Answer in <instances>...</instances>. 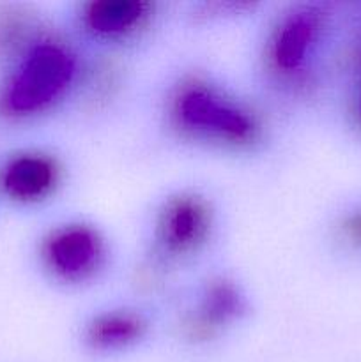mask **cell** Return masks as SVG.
Listing matches in <instances>:
<instances>
[{"label": "cell", "mask_w": 361, "mask_h": 362, "mask_svg": "<svg viewBox=\"0 0 361 362\" xmlns=\"http://www.w3.org/2000/svg\"><path fill=\"white\" fill-rule=\"evenodd\" d=\"M149 322L142 313L127 308L106 310L94 315L84 329V339L94 352L112 354L137 345L145 338Z\"/></svg>", "instance_id": "9c48e42d"}, {"label": "cell", "mask_w": 361, "mask_h": 362, "mask_svg": "<svg viewBox=\"0 0 361 362\" xmlns=\"http://www.w3.org/2000/svg\"><path fill=\"white\" fill-rule=\"evenodd\" d=\"M328 27V14L319 6H296L276 20L265 42V62L283 83H299L308 76L311 60Z\"/></svg>", "instance_id": "3957f363"}, {"label": "cell", "mask_w": 361, "mask_h": 362, "mask_svg": "<svg viewBox=\"0 0 361 362\" xmlns=\"http://www.w3.org/2000/svg\"><path fill=\"white\" fill-rule=\"evenodd\" d=\"M62 179V165L55 156L45 151H21L0 168V191L14 204L35 205L52 198Z\"/></svg>", "instance_id": "8992f818"}, {"label": "cell", "mask_w": 361, "mask_h": 362, "mask_svg": "<svg viewBox=\"0 0 361 362\" xmlns=\"http://www.w3.org/2000/svg\"><path fill=\"white\" fill-rule=\"evenodd\" d=\"M357 112H360V117H361V94H360V103H357Z\"/></svg>", "instance_id": "7c38bea8"}, {"label": "cell", "mask_w": 361, "mask_h": 362, "mask_svg": "<svg viewBox=\"0 0 361 362\" xmlns=\"http://www.w3.org/2000/svg\"><path fill=\"white\" fill-rule=\"evenodd\" d=\"M214 230L211 202L193 191L166 198L154 221L156 250L166 260H186L200 253Z\"/></svg>", "instance_id": "5b68a950"}, {"label": "cell", "mask_w": 361, "mask_h": 362, "mask_svg": "<svg viewBox=\"0 0 361 362\" xmlns=\"http://www.w3.org/2000/svg\"><path fill=\"white\" fill-rule=\"evenodd\" d=\"M78 78V57L52 34H41L11 62L0 90V112L30 119L62 101Z\"/></svg>", "instance_id": "7a4b0ae2"}, {"label": "cell", "mask_w": 361, "mask_h": 362, "mask_svg": "<svg viewBox=\"0 0 361 362\" xmlns=\"http://www.w3.org/2000/svg\"><path fill=\"white\" fill-rule=\"evenodd\" d=\"M248 303L239 286L229 278H212L202 288L198 303L184 322L191 339H212L223 327L241 320Z\"/></svg>", "instance_id": "ba28073f"}, {"label": "cell", "mask_w": 361, "mask_h": 362, "mask_svg": "<svg viewBox=\"0 0 361 362\" xmlns=\"http://www.w3.org/2000/svg\"><path fill=\"white\" fill-rule=\"evenodd\" d=\"M170 126L183 138L223 148H250L264 127L253 108L204 76H186L166 99Z\"/></svg>", "instance_id": "6da1fadb"}, {"label": "cell", "mask_w": 361, "mask_h": 362, "mask_svg": "<svg viewBox=\"0 0 361 362\" xmlns=\"http://www.w3.org/2000/svg\"><path fill=\"white\" fill-rule=\"evenodd\" d=\"M340 233L347 244L361 250V209L345 216V219L340 225Z\"/></svg>", "instance_id": "8fae6325"}, {"label": "cell", "mask_w": 361, "mask_h": 362, "mask_svg": "<svg viewBox=\"0 0 361 362\" xmlns=\"http://www.w3.org/2000/svg\"><path fill=\"white\" fill-rule=\"evenodd\" d=\"M39 34L34 14L13 4L0 6V59L13 62Z\"/></svg>", "instance_id": "30bf717a"}, {"label": "cell", "mask_w": 361, "mask_h": 362, "mask_svg": "<svg viewBox=\"0 0 361 362\" xmlns=\"http://www.w3.org/2000/svg\"><path fill=\"white\" fill-rule=\"evenodd\" d=\"M42 267L66 285H84L98 278L108 258V246L98 228L81 221L57 225L39 246Z\"/></svg>", "instance_id": "277c9868"}, {"label": "cell", "mask_w": 361, "mask_h": 362, "mask_svg": "<svg viewBox=\"0 0 361 362\" xmlns=\"http://www.w3.org/2000/svg\"><path fill=\"white\" fill-rule=\"evenodd\" d=\"M156 6L149 0H92L81 6L85 34L101 42H127L149 28Z\"/></svg>", "instance_id": "52a82bcc"}]
</instances>
